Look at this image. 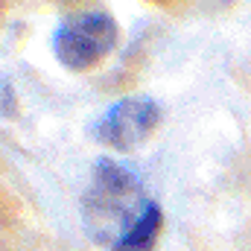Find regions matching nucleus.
Segmentation results:
<instances>
[{
  "label": "nucleus",
  "mask_w": 251,
  "mask_h": 251,
  "mask_svg": "<svg viewBox=\"0 0 251 251\" xmlns=\"http://www.w3.org/2000/svg\"><path fill=\"white\" fill-rule=\"evenodd\" d=\"M149 204L152 199L146 196L140 178L117 161L102 158L97 161L91 181L82 193V225L97 246L117 251L143 219Z\"/></svg>",
  "instance_id": "1"
},
{
  "label": "nucleus",
  "mask_w": 251,
  "mask_h": 251,
  "mask_svg": "<svg viewBox=\"0 0 251 251\" xmlns=\"http://www.w3.org/2000/svg\"><path fill=\"white\" fill-rule=\"evenodd\" d=\"M117 44V24L108 12H79L53 32V53L67 70H91Z\"/></svg>",
  "instance_id": "2"
},
{
  "label": "nucleus",
  "mask_w": 251,
  "mask_h": 251,
  "mask_svg": "<svg viewBox=\"0 0 251 251\" xmlns=\"http://www.w3.org/2000/svg\"><path fill=\"white\" fill-rule=\"evenodd\" d=\"M158 231H161V207L152 201L149 210L143 213V219L134 225V231L120 243L117 251H149L158 240Z\"/></svg>",
  "instance_id": "4"
},
{
  "label": "nucleus",
  "mask_w": 251,
  "mask_h": 251,
  "mask_svg": "<svg viewBox=\"0 0 251 251\" xmlns=\"http://www.w3.org/2000/svg\"><path fill=\"white\" fill-rule=\"evenodd\" d=\"M161 120V108L158 102H152L149 97H128L114 102L100 123L94 126V137L117 152H131L137 149Z\"/></svg>",
  "instance_id": "3"
}]
</instances>
